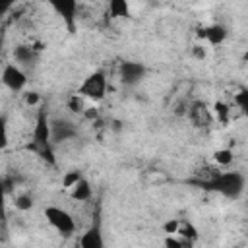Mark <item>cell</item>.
Instances as JSON below:
<instances>
[{
  "label": "cell",
  "instance_id": "obj_18",
  "mask_svg": "<svg viewBox=\"0 0 248 248\" xmlns=\"http://www.w3.org/2000/svg\"><path fill=\"white\" fill-rule=\"evenodd\" d=\"M68 108H70L72 112H83V110H85V99H83L81 95L74 93V95L70 97V101H68Z\"/></svg>",
  "mask_w": 248,
  "mask_h": 248
},
{
  "label": "cell",
  "instance_id": "obj_8",
  "mask_svg": "<svg viewBox=\"0 0 248 248\" xmlns=\"http://www.w3.org/2000/svg\"><path fill=\"white\" fill-rule=\"evenodd\" d=\"M227 35H229V31H227V27H225L223 23H211V25L202 27V29L198 31V37H200L202 41H205L209 46H219V45H223V43L227 41Z\"/></svg>",
  "mask_w": 248,
  "mask_h": 248
},
{
  "label": "cell",
  "instance_id": "obj_6",
  "mask_svg": "<svg viewBox=\"0 0 248 248\" xmlns=\"http://www.w3.org/2000/svg\"><path fill=\"white\" fill-rule=\"evenodd\" d=\"M48 4L54 10V14L62 19V23L66 25V29L70 33H74L76 31V25H78L79 2L78 0H48Z\"/></svg>",
  "mask_w": 248,
  "mask_h": 248
},
{
  "label": "cell",
  "instance_id": "obj_16",
  "mask_svg": "<svg viewBox=\"0 0 248 248\" xmlns=\"http://www.w3.org/2000/svg\"><path fill=\"white\" fill-rule=\"evenodd\" d=\"M14 207L19 211H29L33 207V198L29 194H17L14 198Z\"/></svg>",
  "mask_w": 248,
  "mask_h": 248
},
{
  "label": "cell",
  "instance_id": "obj_3",
  "mask_svg": "<svg viewBox=\"0 0 248 248\" xmlns=\"http://www.w3.org/2000/svg\"><path fill=\"white\" fill-rule=\"evenodd\" d=\"M244 186H246V178H244V174H240L236 170L219 172L211 180V188L227 198H238L244 192Z\"/></svg>",
  "mask_w": 248,
  "mask_h": 248
},
{
  "label": "cell",
  "instance_id": "obj_14",
  "mask_svg": "<svg viewBox=\"0 0 248 248\" xmlns=\"http://www.w3.org/2000/svg\"><path fill=\"white\" fill-rule=\"evenodd\" d=\"M232 159H234V153H232L231 147H221V149H217V151L213 153V161H215L219 167H229V165L232 163Z\"/></svg>",
  "mask_w": 248,
  "mask_h": 248
},
{
  "label": "cell",
  "instance_id": "obj_25",
  "mask_svg": "<svg viewBox=\"0 0 248 248\" xmlns=\"http://www.w3.org/2000/svg\"><path fill=\"white\" fill-rule=\"evenodd\" d=\"M194 54H196V58H205V48L200 46V45H196L194 46Z\"/></svg>",
  "mask_w": 248,
  "mask_h": 248
},
{
  "label": "cell",
  "instance_id": "obj_12",
  "mask_svg": "<svg viewBox=\"0 0 248 248\" xmlns=\"http://www.w3.org/2000/svg\"><path fill=\"white\" fill-rule=\"evenodd\" d=\"M107 12L112 19H124L130 16V4L128 0H108Z\"/></svg>",
  "mask_w": 248,
  "mask_h": 248
},
{
  "label": "cell",
  "instance_id": "obj_10",
  "mask_svg": "<svg viewBox=\"0 0 248 248\" xmlns=\"http://www.w3.org/2000/svg\"><path fill=\"white\" fill-rule=\"evenodd\" d=\"M78 244H79L81 248H103V246H105V238H103L101 229H99L97 225L91 227V229H87V231L79 236Z\"/></svg>",
  "mask_w": 248,
  "mask_h": 248
},
{
  "label": "cell",
  "instance_id": "obj_17",
  "mask_svg": "<svg viewBox=\"0 0 248 248\" xmlns=\"http://www.w3.org/2000/svg\"><path fill=\"white\" fill-rule=\"evenodd\" d=\"M10 143V130H8V120L4 114H0V149H6Z\"/></svg>",
  "mask_w": 248,
  "mask_h": 248
},
{
  "label": "cell",
  "instance_id": "obj_9",
  "mask_svg": "<svg viewBox=\"0 0 248 248\" xmlns=\"http://www.w3.org/2000/svg\"><path fill=\"white\" fill-rule=\"evenodd\" d=\"M68 194H70V198L74 200V202H89L91 198H93V186H91V182L87 180V178H79L70 190H68Z\"/></svg>",
  "mask_w": 248,
  "mask_h": 248
},
{
  "label": "cell",
  "instance_id": "obj_13",
  "mask_svg": "<svg viewBox=\"0 0 248 248\" xmlns=\"http://www.w3.org/2000/svg\"><path fill=\"white\" fill-rule=\"evenodd\" d=\"M176 234L186 242V246H188V244H192V242L198 238V231H196V227H194L192 223H188V221H186V223H184V221H180Z\"/></svg>",
  "mask_w": 248,
  "mask_h": 248
},
{
  "label": "cell",
  "instance_id": "obj_7",
  "mask_svg": "<svg viewBox=\"0 0 248 248\" xmlns=\"http://www.w3.org/2000/svg\"><path fill=\"white\" fill-rule=\"evenodd\" d=\"M145 78V66L136 60H126L120 64V81L128 87L138 85Z\"/></svg>",
  "mask_w": 248,
  "mask_h": 248
},
{
  "label": "cell",
  "instance_id": "obj_4",
  "mask_svg": "<svg viewBox=\"0 0 248 248\" xmlns=\"http://www.w3.org/2000/svg\"><path fill=\"white\" fill-rule=\"evenodd\" d=\"M43 213H45L48 225L56 232H60L62 236H70V234L76 232V221H74V217L68 209L58 207V205H46Z\"/></svg>",
  "mask_w": 248,
  "mask_h": 248
},
{
  "label": "cell",
  "instance_id": "obj_21",
  "mask_svg": "<svg viewBox=\"0 0 248 248\" xmlns=\"http://www.w3.org/2000/svg\"><path fill=\"white\" fill-rule=\"evenodd\" d=\"M23 101H25V105H27V107H37V105H39V101H41V95H39L37 91H25Z\"/></svg>",
  "mask_w": 248,
  "mask_h": 248
},
{
  "label": "cell",
  "instance_id": "obj_15",
  "mask_svg": "<svg viewBox=\"0 0 248 248\" xmlns=\"http://www.w3.org/2000/svg\"><path fill=\"white\" fill-rule=\"evenodd\" d=\"M213 112H215L219 122H229V118H231V107L227 103H223V101H217L213 105Z\"/></svg>",
  "mask_w": 248,
  "mask_h": 248
},
{
  "label": "cell",
  "instance_id": "obj_1",
  "mask_svg": "<svg viewBox=\"0 0 248 248\" xmlns=\"http://www.w3.org/2000/svg\"><path fill=\"white\" fill-rule=\"evenodd\" d=\"M31 149L43 157L48 163H54V151H52V128L48 124L46 112L39 110L35 126H33V134H31Z\"/></svg>",
  "mask_w": 248,
  "mask_h": 248
},
{
  "label": "cell",
  "instance_id": "obj_11",
  "mask_svg": "<svg viewBox=\"0 0 248 248\" xmlns=\"http://www.w3.org/2000/svg\"><path fill=\"white\" fill-rule=\"evenodd\" d=\"M190 116H192V120H194L196 126H207L213 120L211 110L203 103H194L192 108H190Z\"/></svg>",
  "mask_w": 248,
  "mask_h": 248
},
{
  "label": "cell",
  "instance_id": "obj_2",
  "mask_svg": "<svg viewBox=\"0 0 248 248\" xmlns=\"http://www.w3.org/2000/svg\"><path fill=\"white\" fill-rule=\"evenodd\" d=\"M107 89H108L107 74L101 72V70H95V72H91L89 76L83 78V81H81L79 87H78V95H81L85 101L99 103V101L105 99Z\"/></svg>",
  "mask_w": 248,
  "mask_h": 248
},
{
  "label": "cell",
  "instance_id": "obj_5",
  "mask_svg": "<svg viewBox=\"0 0 248 248\" xmlns=\"http://www.w3.org/2000/svg\"><path fill=\"white\" fill-rule=\"evenodd\" d=\"M0 79L4 83L6 89H10L12 93H21L27 87V74L21 70V66L17 62H8L2 68Z\"/></svg>",
  "mask_w": 248,
  "mask_h": 248
},
{
  "label": "cell",
  "instance_id": "obj_20",
  "mask_svg": "<svg viewBox=\"0 0 248 248\" xmlns=\"http://www.w3.org/2000/svg\"><path fill=\"white\" fill-rule=\"evenodd\" d=\"M232 105H236L240 110H246V108H248V91H246V89L238 91V93L232 97Z\"/></svg>",
  "mask_w": 248,
  "mask_h": 248
},
{
  "label": "cell",
  "instance_id": "obj_22",
  "mask_svg": "<svg viewBox=\"0 0 248 248\" xmlns=\"http://www.w3.org/2000/svg\"><path fill=\"white\" fill-rule=\"evenodd\" d=\"M178 225H180V221H178V219H170V221H167V223L163 225V231H165V234H176V231H178Z\"/></svg>",
  "mask_w": 248,
  "mask_h": 248
},
{
  "label": "cell",
  "instance_id": "obj_19",
  "mask_svg": "<svg viewBox=\"0 0 248 248\" xmlns=\"http://www.w3.org/2000/svg\"><path fill=\"white\" fill-rule=\"evenodd\" d=\"M79 178H81V172H79V170H68V172L62 176V188H64V190H70Z\"/></svg>",
  "mask_w": 248,
  "mask_h": 248
},
{
  "label": "cell",
  "instance_id": "obj_23",
  "mask_svg": "<svg viewBox=\"0 0 248 248\" xmlns=\"http://www.w3.org/2000/svg\"><path fill=\"white\" fill-rule=\"evenodd\" d=\"M0 221H6V190L0 184Z\"/></svg>",
  "mask_w": 248,
  "mask_h": 248
},
{
  "label": "cell",
  "instance_id": "obj_24",
  "mask_svg": "<svg viewBox=\"0 0 248 248\" xmlns=\"http://www.w3.org/2000/svg\"><path fill=\"white\" fill-rule=\"evenodd\" d=\"M14 4H16V0H0V19L14 8Z\"/></svg>",
  "mask_w": 248,
  "mask_h": 248
}]
</instances>
